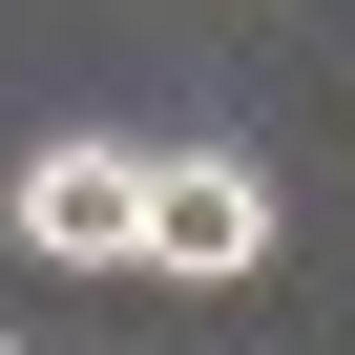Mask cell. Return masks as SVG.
I'll return each instance as SVG.
<instances>
[{"label": "cell", "instance_id": "1", "mask_svg": "<svg viewBox=\"0 0 355 355\" xmlns=\"http://www.w3.org/2000/svg\"><path fill=\"white\" fill-rule=\"evenodd\" d=\"M125 272H167V293H251V272H272V167H251V146H146V230H125Z\"/></svg>", "mask_w": 355, "mask_h": 355}, {"label": "cell", "instance_id": "2", "mask_svg": "<svg viewBox=\"0 0 355 355\" xmlns=\"http://www.w3.org/2000/svg\"><path fill=\"white\" fill-rule=\"evenodd\" d=\"M0 230H21L42 272H125V230H146V146H125V125H42L21 167H0Z\"/></svg>", "mask_w": 355, "mask_h": 355}, {"label": "cell", "instance_id": "3", "mask_svg": "<svg viewBox=\"0 0 355 355\" xmlns=\"http://www.w3.org/2000/svg\"><path fill=\"white\" fill-rule=\"evenodd\" d=\"M0 355H21V334H0Z\"/></svg>", "mask_w": 355, "mask_h": 355}]
</instances>
